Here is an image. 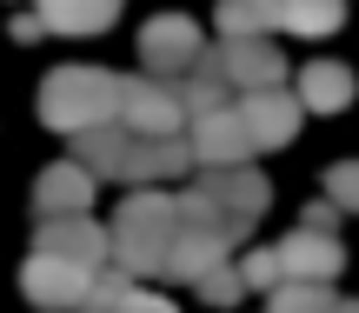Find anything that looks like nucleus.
Returning <instances> with one entry per match:
<instances>
[{"instance_id":"obj_1","label":"nucleus","mask_w":359,"mask_h":313,"mask_svg":"<svg viewBox=\"0 0 359 313\" xmlns=\"http://www.w3.org/2000/svg\"><path fill=\"white\" fill-rule=\"evenodd\" d=\"M180 240V207L173 194H160V187H133L127 200H120V213L107 220V253L127 280H160L167 274V253Z\"/></svg>"},{"instance_id":"obj_2","label":"nucleus","mask_w":359,"mask_h":313,"mask_svg":"<svg viewBox=\"0 0 359 313\" xmlns=\"http://www.w3.org/2000/svg\"><path fill=\"white\" fill-rule=\"evenodd\" d=\"M40 120L53 133H67V140L120 120V74H107V67H53L40 80Z\"/></svg>"},{"instance_id":"obj_3","label":"nucleus","mask_w":359,"mask_h":313,"mask_svg":"<svg viewBox=\"0 0 359 313\" xmlns=\"http://www.w3.org/2000/svg\"><path fill=\"white\" fill-rule=\"evenodd\" d=\"M120 127H127V133H140V140H167V133H187V107H180V87H173V80H154V74L120 80Z\"/></svg>"},{"instance_id":"obj_4","label":"nucleus","mask_w":359,"mask_h":313,"mask_svg":"<svg viewBox=\"0 0 359 313\" xmlns=\"http://www.w3.org/2000/svg\"><path fill=\"white\" fill-rule=\"evenodd\" d=\"M200 53H206V40L187 13H154L140 27V74H154V80H180Z\"/></svg>"},{"instance_id":"obj_5","label":"nucleus","mask_w":359,"mask_h":313,"mask_svg":"<svg viewBox=\"0 0 359 313\" xmlns=\"http://www.w3.org/2000/svg\"><path fill=\"white\" fill-rule=\"evenodd\" d=\"M233 114H240L253 154H273V147H286V140L299 133L306 107H299V93H286V87H259V93H240V100H233Z\"/></svg>"},{"instance_id":"obj_6","label":"nucleus","mask_w":359,"mask_h":313,"mask_svg":"<svg viewBox=\"0 0 359 313\" xmlns=\"http://www.w3.org/2000/svg\"><path fill=\"white\" fill-rule=\"evenodd\" d=\"M187 147H193V167H200V173H213V167H253V140H246V127H240L233 107L193 114L187 120Z\"/></svg>"},{"instance_id":"obj_7","label":"nucleus","mask_w":359,"mask_h":313,"mask_svg":"<svg viewBox=\"0 0 359 313\" xmlns=\"http://www.w3.org/2000/svg\"><path fill=\"white\" fill-rule=\"evenodd\" d=\"M87 287H93V267L53 260V253H27V267H20V293H27L40 313H74Z\"/></svg>"},{"instance_id":"obj_8","label":"nucleus","mask_w":359,"mask_h":313,"mask_svg":"<svg viewBox=\"0 0 359 313\" xmlns=\"http://www.w3.org/2000/svg\"><path fill=\"white\" fill-rule=\"evenodd\" d=\"M34 253H53V260H74L100 274L114 253H107V227L93 213H60V220H40L34 227Z\"/></svg>"},{"instance_id":"obj_9","label":"nucleus","mask_w":359,"mask_h":313,"mask_svg":"<svg viewBox=\"0 0 359 313\" xmlns=\"http://www.w3.org/2000/svg\"><path fill=\"white\" fill-rule=\"evenodd\" d=\"M213 60H219V74H226L233 93H259V87H280L286 80V53L273 47L266 34L259 40H219Z\"/></svg>"},{"instance_id":"obj_10","label":"nucleus","mask_w":359,"mask_h":313,"mask_svg":"<svg viewBox=\"0 0 359 313\" xmlns=\"http://www.w3.org/2000/svg\"><path fill=\"white\" fill-rule=\"evenodd\" d=\"M273 260H280L286 280H313V287H333L339 267H346V253H339V234H313V227H293V234L273 247Z\"/></svg>"},{"instance_id":"obj_11","label":"nucleus","mask_w":359,"mask_h":313,"mask_svg":"<svg viewBox=\"0 0 359 313\" xmlns=\"http://www.w3.org/2000/svg\"><path fill=\"white\" fill-rule=\"evenodd\" d=\"M193 187H200L219 213H233V220H259L266 200H273V187H266V173H259V167H213V173H200Z\"/></svg>"},{"instance_id":"obj_12","label":"nucleus","mask_w":359,"mask_h":313,"mask_svg":"<svg viewBox=\"0 0 359 313\" xmlns=\"http://www.w3.org/2000/svg\"><path fill=\"white\" fill-rule=\"evenodd\" d=\"M93 207V173L80 160H53L34 180V220H60V213H87Z\"/></svg>"},{"instance_id":"obj_13","label":"nucleus","mask_w":359,"mask_h":313,"mask_svg":"<svg viewBox=\"0 0 359 313\" xmlns=\"http://www.w3.org/2000/svg\"><path fill=\"white\" fill-rule=\"evenodd\" d=\"M127 154H133V133L120 127V120H107V127L74 133V154L67 160H80L93 180H127Z\"/></svg>"},{"instance_id":"obj_14","label":"nucleus","mask_w":359,"mask_h":313,"mask_svg":"<svg viewBox=\"0 0 359 313\" xmlns=\"http://www.w3.org/2000/svg\"><path fill=\"white\" fill-rule=\"evenodd\" d=\"M353 93H359L353 67H339V60H306L299 67V107L306 114H339V107H353Z\"/></svg>"},{"instance_id":"obj_15","label":"nucleus","mask_w":359,"mask_h":313,"mask_svg":"<svg viewBox=\"0 0 359 313\" xmlns=\"http://www.w3.org/2000/svg\"><path fill=\"white\" fill-rule=\"evenodd\" d=\"M34 13L47 34H100V27H114L120 0H34Z\"/></svg>"},{"instance_id":"obj_16","label":"nucleus","mask_w":359,"mask_h":313,"mask_svg":"<svg viewBox=\"0 0 359 313\" xmlns=\"http://www.w3.org/2000/svg\"><path fill=\"white\" fill-rule=\"evenodd\" d=\"M213 20H219L226 40H259V34H273L286 20V0H219Z\"/></svg>"},{"instance_id":"obj_17","label":"nucleus","mask_w":359,"mask_h":313,"mask_svg":"<svg viewBox=\"0 0 359 313\" xmlns=\"http://www.w3.org/2000/svg\"><path fill=\"white\" fill-rule=\"evenodd\" d=\"M339 293L333 287H313V280H280L266 293V313H333Z\"/></svg>"},{"instance_id":"obj_18","label":"nucleus","mask_w":359,"mask_h":313,"mask_svg":"<svg viewBox=\"0 0 359 313\" xmlns=\"http://www.w3.org/2000/svg\"><path fill=\"white\" fill-rule=\"evenodd\" d=\"M339 13H346V0H286V34H306V40H320V34H333L339 27Z\"/></svg>"},{"instance_id":"obj_19","label":"nucleus","mask_w":359,"mask_h":313,"mask_svg":"<svg viewBox=\"0 0 359 313\" xmlns=\"http://www.w3.org/2000/svg\"><path fill=\"white\" fill-rule=\"evenodd\" d=\"M193 293H200L206 307H240V300H246V280H240V260H219V267H206V274L193 280Z\"/></svg>"},{"instance_id":"obj_20","label":"nucleus","mask_w":359,"mask_h":313,"mask_svg":"<svg viewBox=\"0 0 359 313\" xmlns=\"http://www.w3.org/2000/svg\"><path fill=\"white\" fill-rule=\"evenodd\" d=\"M127 293H133V280L120 274V267H100V274H93V287L80 293L74 313H120V307H127Z\"/></svg>"},{"instance_id":"obj_21","label":"nucleus","mask_w":359,"mask_h":313,"mask_svg":"<svg viewBox=\"0 0 359 313\" xmlns=\"http://www.w3.org/2000/svg\"><path fill=\"white\" fill-rule=\"evenodd\" d=\"M240 280H246V293H273L286 274L273 260V247H253V253H240Z\"/></svg>"},{"instance_id":"obj_22","label":"nucleus","mask_w":359,"mask_h":313,"mask_svg":"<svg viewBox=\"0 0 359 313\" xmlns=\"http://www.w3.org/2000/svg\"><path fill=\"white\" fill-rule=\"evenodd\" d=\"M326 200H333L339 213H359V160H339V167H326Z\"/></svg>"},{"instance_id":"obj_23","label":"nucleus","mask_w":359,"mask_h":313,"mask_svg":"<svg viewBox=\"0 0 359 313\" xmlns=\"http://www.w3.org/2000/svg\"><path fill=\"white\" fill-rule=\"evenodd\" d=\"M339 220H346V213H339L333 200H313V207H306V220H299V227H313V234H339Z\"/></svg>"},{"instance_id":"obj_24","label":"nucleus","mask_w":359,"mask_h":313,"mask_svg":"<svg viewBox=\"0 0 359 313\" xmlns=\"http://www.w3.org/2000/svg\"><path fill=\"white\" fill-rule=\"evenodd\" d=\"M120 313H180V307H173V300H160V293H147V287H133Z\"/></svg>"},{"instance_id":"obj_25","label":"nucleus","mask_w":359,"mask_h":313,"mask_svg":"<svg viewBox=\"0 0 359 313\" xmlns=\"http://www.w3.org/2000/svg\"><path fill=\"white\" fill-rule=\"evenodd\" d=\"M47 34V27H40V13H20V20H13V40H40Z\"/></svg>"},{"instance_id":"obj_26","label":"nucleus","mask_w":359,"mask_h":313,"mask_svg":"<svg viewBox=\"0 0 359 313\" xmlns=\"http://www.w3.org/2000/svg\"><path fill=\"white\" fill-rule=\"evenodd\" d=\"M333 313H359V300H339V307H333Z\"/></svg>"}]
</instances>
